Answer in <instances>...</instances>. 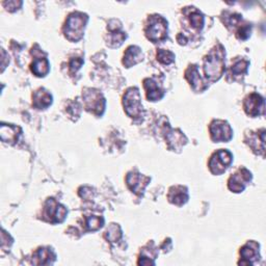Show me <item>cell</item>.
I'll return each instance as SVG.
<instances>
[{
	"label": "cell",
	"mask_w": 266,
	"mask_h": 266,
	"mask_svg": "<svg viewBox=\"0 0 266 266\" xmlns=\"http://www.w3.org/2000/svg\"><path fill=\"white\" fill-rule=\"evenodd\" d=\"M225 71V52L221 46L214 48L204 62V72L210 81L218 80Z\"/></svg>",
	"instance_id": "1"
},
{
	"label": "cell",
	"mask_w": 266,
	"mask_h": 266,
	"mask_svg": "<svg viewBox=\"0 0 266 266\" xmlns=\"http://www.w3.org/2000/svg\"><path fill=\"white\" fill-rule=\"evenodd\" d=\"M87 16L83 13H72L66 19L64 32L69 41L77 42L83 37V30L87 22Z\"/></svg>",
	"instance_id": "2"
},
{
	"label": "cell",
	"mask_w": 266,
	"mask_h": 266,
	"mask_svg": "<svg viewBox=\"0 0 266 266\" xmlns=\"http://www.w3.org/2000/svg\"><path fill=\"white\" fill-rule=\"evenodd\" d=\"M146 36L153 43H157L166 39L168 36V22L161 16H152L146 27Z\"/></svg>",
	"instance_id": "3"
},
{
	"label": "cell",
	"mask_w": 266,
	"mask_h": 266,
	"mask_svg": "<svg viewBox=\"0 0 266 266\" xmlns=\"http://www.w3.org/2000/svg\"><path fill=\"white\" fill-rule=\"evenodd\" d=\"M123 105L125 112L130 118H140L142 116V105L138 88L130 87L124 95Z\"/></svg>",
	"instance_id": "4"
},
{
	"label": "cell",
	"mask_w": 266,
	"mask_h": 266,
	"mask_svg": "<svg viewBox=\"0 0 266 266\" xmlns=\"http://www.w3.org/2000/svg\"><path fill=\"white\" fill-rule=\"evenodd\" d=\"M232 154L227 150L215 152L209 161V169L213 175H221L232 163Z\"/></svg>",
	"instance_id": "5"
},
{
	"label": "cell",
	"mask_w": 266,
	"mask_h": 266,
	"mask_svg": "<svg viewBox=\"0 0 266 266\" xmlns=\"http://www.w3.org/2000/svg\"><path fill=\"white\" fill-rule=\"evenodd\" d=\"M83 100L85 102V107L94 114L101 115L105 108V99L102 94L96 90H87L83 94Z\"/></svg>",
	"instance_id": "6"
},
{
	"label": "cell",
	"mask_w": 266,
	"mask_h": 266,
	"mask_svg": "<svg viewBox=\"0 0 266 266\" xmlns=\"http://www.w3.org/2000/svg\"><path fill=\"white\" fill-rule=\"evenodd\" d=\"M210 135L213 141H229L233 136V131L230 125L225 121L216 120L210 125Z\"/></svg>",
	"instance_id": "7"
},
{
	"label": "cell",
	"mask_w": 266,
	"mask_h": 266,
	"mask_svg": "<svg viewBox=\"0 0 266 266\" xmlns=\"http://www.w3.org/2000/svg\"><path fill=\"white\" fill-rule=\"evenodd\" d=\"M252 179V174L247 169H240L229 179V190L234 193H241L245 190L246 184Z\"/></svg>",
	"instance_id": "8"
},
{
	"label": "cell",
	"mask_w": 266,
	"mask_h": 266,
	"mask_svg": "<svg viewBox=\"0 0 266 266\" xmlns=\"http://www.w3.org/2000/svg\"><path fill=\"white\" fill-rule=\"evenodd\" d=\"M66 210L64 206L55 202L53 199H50L47 201L45 206V216L50 223H62L66 218Z\"/></svg>",
	"instance_id": "9"
},
{
	"label": "cell",
	"mask_w": 266,
	"mask_h": 266,
	"mask_svg": "<svg viewBox=\"0 0 266 266\" xmlns=\"http://www.w3.org/2000/svg\"><path fill=\"white\" fill-rule=\"evenodd\" d=\"M243 107H245L247 115L257 117L261 115L264 110V99L258 94H251L246 98Z\"/></svg>",
	"instance_id": "10"
},
{
	"label": "cell",
	"mask_w": 266,
	"mask_h": 266,
	"mask_svg": "<svg viewBox=\"0 0 266 266\" xmlns=\"http://www.w3.org/2000/svg\"><path fill=\"white\" fill-rule=\"evenodd\" d=\"M127 185L130 188V190L137 195H141L145 187L148 185L150 182V178L146 176H142L140 174H134V173H130L128 174L127 178Z\"/></svg>",
	"instance_id": "11"
},
{
	"label": "cell",
	"mask_w": 266,
	"mask_h": 266,
	"mask_svg": "<svg viewBox=\"0 0 266 266\" xmlns=\"http://www.w3.org/2000/svg\"><path fill=\"white\" fill-rule=\"evenodd\" d=\"M185 77H186V79L190 81L191 85L193 86L195 91L201 92L205 88L203 86V81L201 79V77H200L199 69L197 66H191L185 72Z\"/></svg>",
	"instance_id": "12"
},
{
	"label": "cell",
	"mask_w": 266,
	"mask_h": 266,
	"mask_svg": "<svg viewBox=\"0 0 266 266\" xmlns=\"http://www.w3.org/2000/svg\"><path fill=\"white\" fill-rule=\"evenodd\" d=\"M141 61H142V53L140 48L137 46H130L124 54L123 64L125 65V66H127V68H130V66L138 64Z\"/></svg>",
	"instance_id": "13"
},
{
	"label": "cell",
	"mask_w": 266,
	"mask_h": 266,
	"mask_svg": "<svg viewBox=\"0 0 266 266\" xmlns=\"http://www.w3.org/2000/svg\"><path fill=\"white\" fill-rule=\"evenodd\" d=\"M55 260V254L49 248H43L40 249L33 256L32 263L37 265H46L51 264Z\"/></svg>",
	"instance_id": "14"
},
{
	"label": "cell",
	"mask_w": 266,
	"mask_h": 266,
	"mask_svg": "<svg viewBox=\"0 0 266 266\" xmlns=\"http://www.w3.org/2000/svg\"><path fill=\"white\" fill-rule=\"evenodd\" d=\"M169 200L171 203L175 205H178V206L183 205L188 200L187 190L183 186L172 187L169 194Z\"/></svg>",
	"instance_id": "15"
},
{
	"label": "cell",
	"mask_w": 266,
	"mask_h": 266,
	"mask_svg": "<svg viewBox=\"0 0 266 266\" xmlns=\"http://www.w3.org/2000/svg\"><path fill=\"white\" fill-rule=\"evenodd\" d=\"M143 86L146 88L147 98L151 100V101H157V100H160L163 97L162 90L153 79H145V81H143Z\"/></svg>",
	"instance_id": "16"
},
{
	"label": "cell",
	"mask_w": 266,
	"mask_h": 266,
	"mask_svg": "<svg viewBox=\"0 0 266 266\" xmlns=\"http://www.w3.org/2000/svg\"><path fill=\"white\" fill-rule=\"evenodd\" d=\"M33 106L38 109L47 108L52 103V96L45 90H39L32 96Z\"/></svg>",
	"instance_id": "17"
},
{
	"label": "cell",
	"mask_w": 266,
	"mask_h": 266,
	"mask_svg": "<svg viewBox=\"0 0 266 266\" xmlns=\"http://www.w3.org/2000/svg\"><path fill=\"white\" fill-rule=\"evenodd\" d=\"M241 257L246 260V262H243L242 264H253V260L256 259L258 255V246L257 243L255 242H250L248 245L243 247L240 251Z\"/></svg>",
	"instance_id": "18"
},
{
	"label": "cell",
	"mask_w": 266,
	"mask_h": 266,
	"mask_svg": "<svg viewBox=\"0 0 266 266\" xmlns=\"http://www.w3.org/2000/svg\"><path fill=\"white\" fill-rule=\"evenodd\" d=\"M31 71L36 76L42 77L48 74L49 72V63L45 58H38L33 61L31 65Z\"/></svg>",
	"instance_id": "19"
},
{
	"label": "cell",
	"mask_w": 266,
	"mask_h": 266,
	"mask_svg": "<svg viewBox=\"0 0 266 266\" xmlns=\"http://www.w3.org/2000/svg\"><path fill=\"white\" fill-rule=\"evenodd\" d=\"M20 130L18 127L12 125H1V130H0V134H1V139L5 142H13L16 141L18 138L17 131Z\"/></svg>",
	"instance_id": "20"
},
{
	"label": "cell",
	"mask_w": 266,
	"mask_h": 266,
	"mask_svg": "<svg viewBox=\"0 0 266 266\" xmlns=\"http://www.w3.org/2000/svg\"><path fill=\"white\" fill-rule=\"evenodd\" d=\"M125 38H126V36L124 35V32L120 31L116 27L109 33V39L107 42V45H109L110 47H118L121 45L122 43H123Z\"/></svg>",
	"instance_id": "21"
},
{
	"label": "cell",
	"mask_w": 266,
	"mask_h": 266,
	"mask_svg": "<svg viewBox=\"0 0 266 266\" xmlns=\"http://www.w3.org/2000/svg\"><path fill=\"white\" fill-rule=\"evenodd\" d=\"M190 21L194 28L196 29H202L204 26V16L197 9H193L192 13L188 14Z\"/></svg>",
	"instance_id": "22"
},
{
	"label": "cell",
	"mask_w": 266,
	"mask_h": 266,
	"mask_svg": "<svg viewBox=\"0 0 266 266\" xmlns=\"http://www.w3.org/2000/svg\"><path fill=\"white\" fill-rule=\"evenodd\" d=\"M249 64L250 63L248 61H246V60L236 61L234 64L232 65V68H231L232 74L234 75V76H239V75H242V74L247 73Z\"/></svg>",
	"instance_id": "23"
},
{
	"label": "cell",
	"mask_w": 266,
	"mask_h": 266,
	"mask_svg": "<svg viewBox=\"0 0 266 266\" xmlns=\"http://www.w3.org/2000/svg\"><path fill=\"white\" fill-rule=\"evenodd\" d=\"M157 60L163 65H170L175 61V55L169 50L159 49L157 52Z\"/></svg>",
	"instance_id": "24"
},
{
	"label": "cell",
	"mask_w": 266,
	"mask_h": 266,
	"mask_svg": "<svg viewBox=\"0 0 266 266\" xmlns=\"http://www.w3.org/2000/svg\"><path fill=\"white\" fill-rule=\"evenodd\" d=\"M103 223H104V219L99 216H90L86 219V226L88 230H92V231L101 228L103 226Z\"/></svg>",
	"instance_id": "25"
},
{
	"label": "cell",
	"mask_w": 266,
	"mask_h": 266,
	"mask_svg": "<svg viewBox=\"0 0 266 266\" xmlns=\"http://www.w3.org/2000/svg\"><path fill=\"white\" fill-rule=\"evenodd\" d=\"M122 235V232L119 226L113 225L106 231V238L110 241H117Z\"/></svg>",
	"instance_id": "26"
},
{
	"label": "cell",
	"mask_w": 266,
	"mask_h": 266,
	"mask_svg": "<svg viewBox=\"0 0 266 266\" xmlns=\"http://www.w3.org/2000/svg\"><path fill=\"white\" fill-rule=\"evenodd\" d=\"M251 36V26L249 24L243 25L237 31V37L240 40H247Z\"/></svg>",
	"instance_id": "27"
},
{
	"label": "cell",
	"mask_w": 266,
	"mask_h": 266,
	"mask_svg": "<svg viewBox=\"0 0 266 266\" xmlns=\"http://www.w3.org/2000/svg\"><path fill=\"white\" fill-rule=\"evenodd\" d=\"M83 64V61L81 59H73L71 62H70V69L72 72H76L77 70H78L81 65Z\"/></svg>",
	"instance_id": "28"
}]
</instances>
